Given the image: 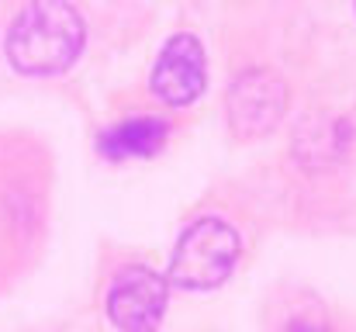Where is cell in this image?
<instances>
[{"mask_svg":"<svg viewBox=\"0 0 356 332\" xmlns=\"http://www.w3.org/2000/svg\"><path fill=\"white\" fill-rule=\"evenodd\" d=\"M83 17L70 3H28L7 28V59L28 77H52L76 63Z\"/></svg>","mask_w":356,"mask_h":332,"instance_id":"6da1fadb","label":"cell"},{"mask_svg":"<svg viewBox=\"0 0 356 332\" xmlns=\"http://www.w3.org/2000/svg\"><path fill=\"white\" fill-rule=\"evenodd\" d=\"M166 312V277L149 267H124L108 287V319L121 332H152Z\"/></svg>","mask_w":356,"mask_h":332,"instance_id":"277c9868","label":"cell"},{"mask_svg":"<svg viewBox=\"0 0 356 332\" xmlns=\"http://www.w3.org/2000/svg\"><path fill=\"white\" fill-rule=\"evenodd\" d=\"M152 94L173 108H184L191 101H197V94L204 90V49L194 35H173L156 66H152Z\"/></svg>","mask_w":356,"mask_h":332,"instance_id":"5b68a950","label":"cell"},{"mask_svg":"<svg viewBox=\"0 0 356 332\" xmlns=\"http://www.w3.org/2000/svg\"><path fill=\"white\" fill-rule=\"evenodd\" d=\"M163 135H166V121H156V118H131L118 125L115 132H108L101 139V152L124 159V156H149L163 145Z\"/></svg>","mask_w":356,"mask_h":332,"instance_id":"8992f818","label":"cell"},{"mask_svg":"<svg viewBox=\"0 0 356 332\" xmlns=\"http://www.w3.org/2000/svg\"><path fill=\"white\" fill-rule=\"evenodd\" d=\"M284 108H287V87H284V80L273 70H263V66L242 70L232 80L229 101H225L229 125L242 139L266 135L280 121Z\"/></svg>","mask_w":356,"mask_h":332,"instance_id":"3957f363","label":"cell"},{"mask_svg":"<svg viewBox=\"0 0 356 332\" xmlns=\"http://www.w3.org/2000/svg\"><path fill=\"white\" fill-rule=\"evenodd\" d=\"M238 232L222 219H197L177 242L170 260V280L187 291L218 287L238 260Z\"/></svg>","mask_w":356,"mask_h":332,"instance_id":"7a4b0ae2","label":"cell"},{"mask_svg":"<svg viewBox=\"0 0 356 332\" xmlns=\"http://www.w3.org/2000/svg\"><path fill=\"white\" fill-rule=\"evenodd\" d=\"M287 332H329V329H318V326H291Z\"/></svg>","mask_w":356,"mask_h":332,"instance_id":"52a82bcc","label":"cell"}]
</instances>
